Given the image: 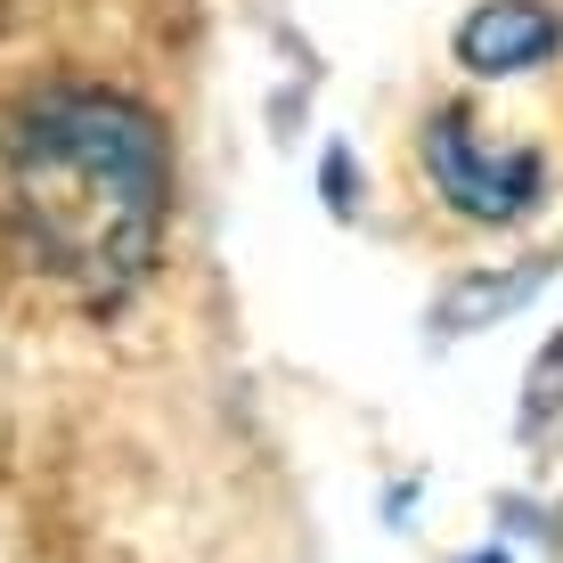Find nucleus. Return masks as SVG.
I'll return each instance as SVG.
<instances>
[{
    "mask_svg": "<svg viewBox=\"0 0 563 563\" xmlns=\"http://www.w3.org/2000/svg\"><path fill=\"white\" fill-rule=\"evenodd\" d=\"M164 140L131 99L49 90L9 123V197L33 254L82 286H131L164 238Z\"/></svg>",
    "mask_w": 563,
    "mask_h": 563,
    "instance_id": "f257e3e1",
    "label": "nucleus"
},
{
    "mask_svg": "<svg viewBox=\"0 0 563 563\" xmlns=\"http://www.w3.org/2000/svg\"><path fill=\"white\" fill-rule=\"evenodd\" d=\"M424 164H433L441 197H450L465 221H522L548 188V164L531 147H490L474 140L465 114H433L424 123Z\"/></svg>",
    "mask_w": 563,
    "mask_h": 563,
    "instance_id": "f03ea898",
    "label": "nucleus"
},
{
    "mask_svg": "<svg viewBox=\"0 0 563 563\" xmlns=\"http://www.w3.org/2000/svg\"><path fill=\"white\" fill-rule=\"evenodd\" d=\"M555 49H563V16L548 0H482L457 25V57L474 74H531Z\"/></svg>",
    "mask_w": 563,
    "mask_h": 563,
    "instance_id": "7ed1b4c3",
    "label": "nucleus"
}]
</instances>
